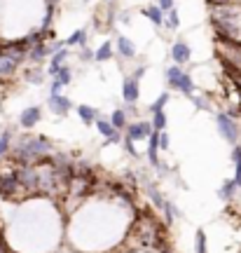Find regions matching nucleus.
<instances>
[{
  "label": "nucleus",
  "instance_id": "obj_1",
  "mask_svg": "<svg viewBox=\"0 0 241 253\" xmlns=\"http://www.w3.org/2000/svg\"><path fill=\"white\" fill-rule=\"evenodd\" d=\"M49 148H52V143H49L47 138H42V136L24 138V141H21V146L17 148V159L24 162V166H26V164H30L33 159H38L40 155H45Z\"/></svg>",
  "mask_w": 241,
  "mask_h": 253
},
{
  "label": "nucleus",
  "instance_id": "obj_2",
  "mask_svg": "<svg viewBox=\"0 0 241 253\" xmlns=\"http://www.w3.org/2000/svg\"><path fill=\"white\" fill-rule=\"evenodd\" d=\"M134 230H136L138 242L143 244L145 249H154V246L159 244V227H157V223H154L152 218L143 216V218L134 225Z\"/></svg>",
  "mask_w": 241,
  "mask_h": 253
},
{
  "label": "nucleus",
  "instance_id": "obj_3",
  "mask_svg": "<svg viewBox=\"0 0 241 253\" xmlns=\"http://www.w3.org/2000/svg\"><path fill=\"white\" fill-rule=\"evenodd\" d=\"M166 82H169V87H174V89H178V92L187 94V96H192V92H194L192 78H190L185 70L178 68V66H169V68H166Z\"/></svg>",
  "mask_w": 241,
  "mask_h": 253
},
{
  "label": "nucleus",
  "instance_id": "obj_4",
  "mask_svg": "<svg viewBox=\"0 0 241 253\" xmlns=\"http://www.w3.org/2000/svg\"><path fill=\"white\" fill-rule=\"evenodd\" d=\"M215 122H218V129H220V134L230 143H237V138H239V129H237V125H234V120H232L227 113H220V115L215 117Z\"/></svg>",
  "mask_w": 241,
  "mask_h": 253
},
{
  "label": "nucleus",
  "instance_id": "obj_5",
  "mask_svg": "<svg viewBox=\"0 0 241 253\" xmlns=\"http://www.w3.org/2000/svg\"><path fill=\"white\" fill-rule=\"evenodd\" d=\"M152 131H154L152 125H148V122H136V125L126 126V138H131V141H141V138H148Z\"/></svg>",
  "mask_w": 241,
  "mask_h": 253
},
{
  "label": "nucleus",
  "instance_id": "obj_6",
  "mask_svg": "<svg viewBox=\"0 0 241 253\" xmlns=\"http://www.w3.org/2000/svg\"><path fill=\"white\" fill-rule=\"evenodd\" d=\"M49 108L54 110V115L66 117L68 113H70V108H73V103H70V98L61 96V94H52V96H49Z\"/></svg>",
  "mask_w": 241,
  "mask_h": 253
},
{
  "label": "nucleus",
  "instance_id": "obj_7",
  "mask_svg": "<svg viewBox=\"0 0 241 253\" xmlns=\"http://www.w3.org/2000/svg\"><path fill=\"white\" fill-rule=\"evenodd\" d=\"M96 126H98V131L106 136L108 143H120V141H122V136H120V129H115V126H113V122L96 120Z\"/></svg>",
  "mask_w": 241,
  "mask_h": 253
},
{
  "label": "nucleus",
  "instance_id": "obj_8",
  "mask_svg": "<svg viewBox=\"0 0 241 253\" xmlns=\"http://www.w3.org/2000/svg\"><path fill=\"white\" fill-rule=\"evenodd\" d=\"M159 134H162V131H157V129H154L152 134H150V136H148V159H150V164L152 166H159V157H157V150H159Z\"/></svg>",
  "mask_w": 241,
  "mask_h": 253
},
{
  "label": "nucleus",
  "instance_id": "obj_9",
  "mask_svg": "<svg viewBox=\"0 0 241 253\" xmlns=\"http://www.w3.org/2000/svg\"><path fill=\"white\" fill-rule=\"evenodd\" d=\"M122 96H124L126 103H136V101H138V78H136V75H131V78L124 80Z\"/></svg>",
  "mask_w": 241,
  "mask_h": 253
},
{
  "label": "nucleus",
  "instance_id": "obj_10",
  "mask_svg": "<svg viewBox=\"0 0 241 253\" xmlns=\"http://www.w3.org/2000/svg\"><path fill=\"white\" fill-rule=\"evenodd\" d=\"M19 178L17 174H7V176H0V192L2 195H14L19 190Z\"/></svg>",
  "mask_w": 241,
  "mask_h": 253
},
{
  "label": "nucleus",
  "instance_id": "obj_11",
  "mask_svg": "<svg viewBox=\"0 0 241 253\" xmlns=\"http://www.w3.org/2000/svg\"><path fill=\"white\" fill-rule=\"evenodd\" d=\"M190 57H192V52H190V47L185 42H174L171 45V59H174V63H185V61H190Z\"/></svg>",
  "mask_w": 241,
  "mask_h": 253
},
{
  "label": "nucleus",
  "instance_id": "obj_12",
  "mask_svg": "<svg viewBox=\"0 0 241 253\" xmlns=\"http://www.w3.org/2000/svg\"><path fill=\"white\" fill-rule=\"evenodd\" d=\"M19 122H21V126L24 129H30V126H35L40 122V108H26L24 113H21V117H19Z\"/></svg>",
  "mask_w": 241,
  "mask_h": 253
},
{
  "label": "nucleus",
  "instance_id": "obj_13",
  "mask_svg": "<svg viewBox=\"0 0 241 253\" xmlns=\"http://www.w3.org/2000/svg\"><path fill=\"white\" fill-rule=\"evenodd\" d=\"M117 52H120L122 57H126V59L136 57V47L131 45V40L124 38V35H120V38H117Z\"/></svg>",
  "mask_w": 241,
  "mask_h": 253
},
{
  "label": "nucleus",
  "instance_id": "obj_14",
  "mask_svg": "<svg viewBox=\"0 0 241 253\" xmlns=\"http://www.w3.org/2000/svg\"><path fill=\"white\" fill-rule=\"evenodd\" d=\"M66 57H68L66 49H59L57 54L52 57V63H49V73H52V75H57L59 70L63 68V61H66Z\"/></svg>",
  "mask_w": 241,
  "mask_h": 253
},
{
  "label": "nucleus",
  "instance_id": "obj_15",
  "mask_svg": "<svg viewBox=\"0 0 241 253\" xmlns=\"http://www.w3.org/2000/svg\"><path fill=\"white\" fill-rule=\"evenodd\" d=\"M17 66H19L17 61H12V59L5 57V54H0V78H7V75H12Z\"/></svg>",
  "mask_w": 241,
  "mask_h": 253
},
{
  "label": "nucleus",
  "instance_id": "obj_16",
  "mask_svg": "<svg viewBox=\"0 0 241 253\" xmlns=\"http://www.w3.org/2000/svg\"><path fill=\"white\" fill-rule=\"evenodd\" d=\"M162 12H164V10L157 5V7H148V10H143V14L152 21L154 26H164V14H162Z\"/></svg>",
  "mask_w": 241,
  "mask_h": 253
},
{
  "label": "nucleus",
  "instance_id": "obj_17",
  "mask_svg": "<svg viewBox=\"0 0 241 253\" xmlns=\"http://www.w3.org/2000/svg\"><path fill=\"white\" fill-rule=\"evenodd\" d=\"M77 115H80V120L85 125H94L96 122V110L91 106H77Z\"/></svg>",
  "mask_w": 241,
  "mask_h": 253
},
{
  "label": "nucleus",
  "instance_id": "obj_18",
  "mask_svg": "<svg viewBox=\"0 0 241 253\" xmlns=\"http://www.w3.org/2000/svg\"><path fill=\"white\" fill-rule=\"evenodd\" d=\"M66 45H70V47H77V45H80V47H85V45H87V31L85 29L75 31V33L66 40Z\"/></svg>",
  "mask_w": 241,
  "mask_h": 253
},
{
  "label": "nucleus",
  "instance_id": "obj_19",
  "mask_svg": "<svg viewBox=\"0 0 241 253\" xmlns=\"http://www.w3.org/2000/svg\"><path fill=\"white\" fill-rule=\"evenodd\" d=\"M49 54V47L47 45H42V42H38L35 47H30V61H40V59H45Z\"/></svg>",
  "mask_w": 241,
  "mask_h": 253
},
{
  "label": "nucleus",
  "instance_id": "obj_20",
  "mask_svg": "<svg viewBox=\"0 0 241 253\" xmlns=\"http://www.w3.org/2000/svg\"><path fill=\"white\" fill-rule=\"evenodd\" d=\"M237 188H239V183H237V181H227V183L220 188V199H232V197H234V192H237Z\"/></svg>",
  "mask_w": 241,
  "mask_h": 253
},
{
  "label": "nucleus",
  "instance_id": "obj_21",
  "mask_svg": "<svg viewBox=\"0 0 241 253\" xmlns=\"http://www.w3.org/2000/svg\"><path fill=\"white\" fill-rule=\"evenodd\" d=\"M94 54H96V61H108V59L113 57V45H110V42H103Z\"/></svg>",
  "mask_w": 241,
  "mask_h": 253
},
{
  "label": "nucleus",
  "instance_id": "obj_22",
  "mask_svg": "<svg viewBox=\"0 0 241 253\" xmlns=\"http://www.w3.org/2000/svg\"><path fill=\"white\" fill-rule=\"evenodd\" d=\"M110 122H113L115 129H124L126 126V113L124 110H115V113L110 115Z\"/></svg>",
  "mask_w": 241,
  "mask_h": 253
},
{
  "label": "nucleus",
  "instance_id": "obj_23",
  "mask_svg": "<svg viewBox=\"0 0 241 253\" xmlns=\"http://www.w3.org/2000/svg\"><path fill=\"white\" fill-rule=\"evenodd\" d=\"M152 126L157 129V131H164V126H166V115H164V110H159V113H152Z\"/></svg>",
  "mask_w": 241,
  "mask_h": 253
},
{
  "label": "nucleus",
  "instance_id": "obj_24",
  "mask_svg": "<svg viewBox=\"0 0 241 253\" xmlns=\"http://www.w3.org/2000/svg\"><path fill=\"white\" fill-rule=\"evenodd\" d=\"M232 159H234V164H237V183H239V188H241V148L237 146L234 148V153H232Z\"/></svg>",
  "mask_w": 241,
  "mask_h": 253
},
{
  "label": "nucleus",
  "instance_id": "obj_25",
  "mask_svg": "<svg viewBox=\"0 0 241 253\" xmlns=\"http://www.w3.org/2000/svg\"><path fill=\"white\" fill-rule=\"evenodd\" d=\"M148 195H150V199H152L154 202V206H157V209H164V199H162V195H159V192H157V190H154L152 185H148Z\"/></svg>",
  "mask_w": 241,
  "mask_h": 253
},
{
  "label": "nucleus",
  "instance_id": "obj_26",
  "mask_svg": "<svg viewBox=\"0 0 241 253\" xmlns=\"http://www.w3.org/2000/svg\"><path fill=\"white\" fill-rule=\"evenodd\" d=\"M164 26H166V29H174V31L181 26V19H178V12H176V7L169 12V19L164 21Z\"/></svg>",
  "mask_w": 241,
  "mask_h": 253
},
{
  "label": "nucleus",
  "instance_id": "obj_27",
  "mask_svg": "<svg viewBox=\"0 0 241 253\" xmlns=\"http://www.w3.org/2000/svg\"><path fill=\"white\" fill-rule=\"evenodd\" d=\"M70 78H73V73H70V68H68V66H63V68L57 73V80L63 85V87H66V85H70Z\"/></svg>",
  "mask_w": 241,
  "mask_h": 253
},
{
  "label": "nucleus",
  "instance_id": "obj_28",
  "mask_svg": "<svg viewBox=\"0 0 241 253\" xmlns=\"http://www.w3.org/2000/svg\"><path fill=\"white\" fill-rule=\"evenodd\" d=\"M10 138H12L10 131H5V134L0 136V159L5 157V153H7V148H10Z\"/></svg>",
  "mask_w": 241,
  "mask_h": 253
},
{
  "label": "nucleus",
  "instance_id": "obj_29",
  "mask_svg": "<svg viewBox=\"0 0 241 253\" xmlns=\"http://www.w3.org/2000/svg\"><path fill=\"white\" fill-rule=\"evenodd\" d=\"M166 101H169V94H162V96L157 98V101H154L152 106H150V110H152V113H159V110H164V106H166Z\"/></svg>",
  "mask_w": 241,
  "mask_h": 253
},
{
  "label": "nucleus",
  "instance_id": "obj_30",
  "mask_svg": "<svg viewBox=\"0 0 241 253\" xmlns=\"http://www.w3.org/2000/svg\"><path fill=\"white\" fill-rule=\"evenodd\" d=\"M197 253H206V234L202 230L197 232Z\"/></svg>",
  "mask_w": 241,
  "mask_h": 253
},
{
  "label": "nucleus",
  "instance_id": "obj_31",
  "mask_svg": "<svg viewBox=\"0 0 241 253\" xmlns=\"http://www.w3.org/2000/svg\"><path fill=\"white\" fill-rule=\"evenodd\" d=\"M26 78H29V82H33V85H40V82H42V73H40V70H26Z\"/></svg>",
  "mask_w": 241,
  "mask_h": 253
},
{
  "label": "nucleus",
  "instance_id": "obj_32",
  "mask_svg": "<svg viewBox=\"0 0 241 253\" xmlns=\"http://www.w3.org/2000/svg\"><path fill=\"white\" fill-rule=\"evenodd\" d=\"M157 5L162 7L164 12H171L174 10V0H157Z\"/></svg>",
  "mask_w": 241,
  "mask_h": 253
},
{
  "label": "nucleus",
  "instance_id": "obj_33",
  "mask_svg": "<svg viewBox=\"0 0 241 253\" xmlns=\"http://www.w3.org/2000/svg\"><path fill=\"white\" fill-rule=\"evenodd\" d=\"M192 103L197 108H199V110H204V108H209V103H206V101H204L202 96H192Z\"/></svg>",
  "mask_w": 241,
  "mask_h": 253
},
{
  "label": "nucleus",
  "instance_id": "obj_34",
  "mask_svg": "<svg viewBox=\"0 0 241 253\" xmlns=\"http://www.w3.org/2000/svg\"><path fill=\"white\" fill-rule=\"evenodd\" d=\"M159 146H162V150H166V148H169V134H164V131L159 134Z\"/></svg>",
  "mask_w": 241,
  "mask_h": 253
},
{
  "label": "nucleus",
  "instance_id": "obj_35",
  "mask_svg": "<svg viewBox=\"0 0 241 253\" xmlns=\"http://www.w3.org/2000/svg\"><path fill=\"white\" fill-rule=\"evenodd\" d=\"M124 146H126V153H129V155H136V148H134V141H131V138H126Z\"/></svg>",
  "mask_w": 241,
  "mask_h": 253
},
{
  "label": "nucleus",
  "instance_id": "obj_36",
  "mask_svg": "<svg viewBox=\"0 0 241 253\" xmlns=\"http://www.w3.org/2000/svg\"><path fill=\"white\" fill-rule=\"evenodd\" d=\"M61 87H63V85H61L59 80H54V82H52V94H59V92H61Z\"/></svg>",
  "mask_w": 241,
  "mask_h": 253
},
{
  "label": "nucleus",
  "instance_id": "obj_37",
  "mask_svg": "<svg viewBox=\"0 0 241 253\" xmlns=\"http://www.w3.org/2000/svg\"><path fill=\"white\" fill-rule=\"evenodd\" d=\"M82 59H96V54H91L89 49H85V52H82Z\"/></svg>",
  "mask_w": 241,
  "mask_h": 253
},
{
  "label": "nucleus",
  "instance_id": "obj_38",
  "mask_svg": "<svg viewBox=\"0 0 241 253\" xmlns=\"http://www.w3.org/2000/svg\"><path fill=\"white\" fill-rule=\"evenodd\" d=\"M215 5H227V2H232V0H213Z\"/></svg>",
  "mask_w": 241,
  "mask_h": 253
}]
</instances>
